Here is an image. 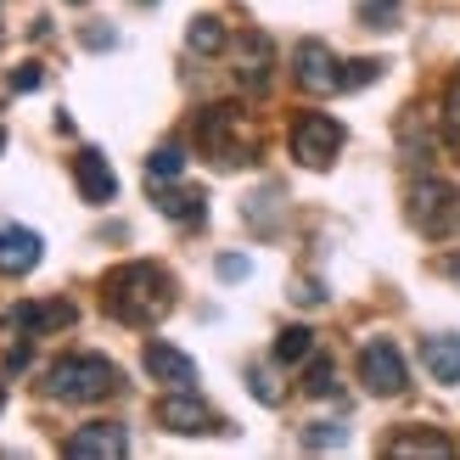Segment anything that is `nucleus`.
<instances>
[{
  "label": "nucleus",
  "instance_id": "obj_1",
  "mask_svg": "<svg viewBox=\"0 0 460 460\" xmlns=\"http://www.w3.org/2000/svg\"><path fill=\"white\" fill-rule=\"evenodd\" d=\"M102 304L119 326H157L174 309V281H169L164 264L135 259V264H119L102 281Z\"/></svg>",
  "mask_w": 460,
  "mask_h": 460
},
{
  "label": "nucleus",
  "instance_id": "obj_2",
  "mask_svg": "<svg viewBox=\"0 0 460 460\" xmlns=\"http://www.w3.org/2000/svg\"><path fill=\"white\" fill-rule=\"evenodd\" d=\"M119 387H124L119 365L102 359V354H62L45 371V399H62V404H102Z\"/></svg>",
  "mask_w": 460,
  "mask_h": 460
},
{
  "label": "nucleus",
  "instance_id": "obj_3",
  "mask_svg": "<svg viewBox=\"0 0 460 460\" xmlns=\"http://www.w3.org/2000/svg\"><path fill=\"white\" fill-rule=\"evenodd\" d=\"M197 146L214 157L219 169H236L252 157V146H259V135H252L247 112L236 102H219V107H202L197 112Z\"/></svg>",
  "mask_w": 460,
  "mask_h": 460
},
{
  "label": "nucleus",
  "instance_id": "obj_4",
  "mask_svg": "<svg viewBox=\"0 0 460 460\" xmlns=\"http://www.w3.org/2000/svg\"><path fill=\"white\" fill-rule=\"evenodd\" d=\"M410 225H416L421 236H455L460 230V186L421 174L416 186H410Z\"/></svg>",
  "mask_w": 460,
  "mask_h": 460
},
{
  "label": "nucleus",
  "instance_id": "obj_5",
  "mask_svg": "<svg viewBox=\"0 0 460 460\" xmlns=\"http://www.w3.org/2000/svg\"><path fill=\"white\" fill-rule=\"evenodd\" d=\"M342 141H349V135H342V124L332 119V112H304V119L292 124V157L304 169H332Z\"/></svg>",
  "mask_w": 460,
  "mask_h": 460
},
{
  "label": "nucleus",
  "instance_id": "obj_6",
  "mask_svg": "<svg viewBox=\"0 0 460 460\" xmlns=\"http://www.w3.org/2000/svg\"><path fill=\"white\" fill-rule=\"evenodd\" d=\"M359 382L371 387L376 399H399L404 387H410V371H404V354L394 349L387 337H371L359 349Z\"/></svg>",
  "mask_w": 460,
  "mask_h": 460
},
{
  "label": "nucleus",
  "instance_id": "obj_7",
  "mask_svg": "<svg viewBox=\"0 0 460 460\" xmlns=\"http://www.w3.org/2000/svg\"><path fill=\"white\" fill-rule=\"evenodd\" d=\"M157 427L180 432V438H202V432H225V416H214L191 387H174L169 399H157Z\"/></svg>",
  "mask_w": 460,
  "mask_h": 460
},
{
  "label": "nucleus",
  "instance_id": "obj_8",
  "mask_svg": "<svg viewBox=\"0 0 460 460\" xmlns=\"http://www.w3.org/2000/svg\"><path fill=\"white\" fill-rule=\"evenodd\" d=\"M292 74H297V84H304L309 96H332V90H342V62L332 57L326 40H297Z\"/></svg>",
  "mask_w": 460,
  "mask_h": 460
},
{
  "label": "nucleus",
  "instance_id": "obj_9",
  "mask_svg": "<svg viewBox=\"0 0 460 460\" xmlns=\"http://www.w3.org/2000/svg\"><path fill=\"white\" fill-rule=\"evenodd\" d=\"M74 326V304L57 297V304H12L6 309V337L12 342H34L40 332H62Z\"/></svg>",
  "mask_w": 460,
  "mask_h": 460
},
{
  "label": "nucleus",
  "instance_id": "obj_10",
  "mask_svg": "<svg viewBox=\"0 0 460 460\" xmlns=\"http://www.w3.org/2000/svg\"><path fill=\"white\" fill-rule=\"evenodd\" d=\"M124 449H129V432L119 421H90L62 444V455H74V460H119Z\"/></svg>",
  "mask_w": 460,
  "mask_h": 460
},
{
  "label": "nucleus",
  "instance_id": "obj_11",
  "mask_svg": "<svg viewBox=\"0 0 460 460\" xmlns=\"http://www.w3.org/2000/svg\"><path fill=\"white\" fill-rule=\"evenodd\" d=\"M236 79H242V90H252V96H264L270 90V67H275V45H270V34L264 29H247L242 34V45H236Z\"/></svg>",
  "mask_w": 460,
  "mask_h": 460
},
{
  "label": "nucleus",
  "instance_id": "obj_12",
  "mask_svg": "<svg viewBox=\"0 0 460 460\" xmlns=\"http://www.w3.org/2000/svg\"><path fill=\"white\" fill-rule=\"evenodd\" d=\"M74 180H79V197L96 202V208H107V202L119 197V174H112V164H107L96 146H84V152L74 157Z\"/></svg>",
  "mask_w": 460,
  "mask_h": 460
},
{
  "label": "nucleus",
  "instance_id": "obj_13",
  "mask_svg": "<svg viewBox=\"0 0 460 460\" xmlns=\"http://www.w3.org/2000/svg\"><path fill=\"white\" fill-rule=\"evenodd\" d=\"M40 252H45L40 230H29V225H0V275H29L40 264Z\"/></svg>",
  "mask_w": 460,
  "mask_h": 460
},
{
  "label": "nucleus",
  "instance_id": "obj_14",
  "mask_svg": "<svg viewBox=\"0 0 460 460\" xmlns=\"http://www.w3.org/2000/svg\"><path fill=\"white\" fill-rule=\"evenodd\" d=\"M146 376L169 387H197V359L169 349V342H146Z\"/></svg>",
  "mask_w": 460,
  "mask_h": 460
},
{
  "label": "nucleus",
  "instance_id": "obj_15",
  "mask_svg": "<svg viewBox=\"0 0 460 460\" xmlns=\"http://www.w3.org/2000/svg\"><path fill=\"white\" fill-rule=\"evenodd\" d=\"M421 365L432 371V382L455 387L460 382V337L455 332H438V337H421Z\"/></svg>",
  "mask_w": 460,
  "mask_h": 460
},
{
  "label": "nucleus",
  "instance_id": "obj_16",
  "mask_svg": "<svg viewBox=\"0 0 460 460\" xmlns=\"http://www.w3.org/2000/svg\"><path fill=\"white\" fill-rule=\"evenodd\" d=\"M157 214H169V219H180V225H202V219H208V197L169 186V191H157Z\"/></svg>",
  "mask_w": 460,
  "mask_h": 460
},
{
  "label": "nucleus",
  "instance_id": "obj_17",
  "mask_svg": "<svg viewBox=\"0 0 460 460\" xmlns=\"http://www.w3.org/2000/svg\"><path fill=\"white\" fill-rule=\"evenodd\" d=\"M387 455H455V444L444 432H394V438H387Z\"/></svg>",
  "mask_w": 460,
  "mask_h": 460
},
{
  "label": "nucleus",
  "instance_id": "obj_18",
  "mask_svg": "<svg viewBox=\"0 0 460 460\" xmlns=\"http://www.w3.org/2000/svg\"><path fill=\"white\" fill-rule=\"evenodd\" d=\"M186 45L197 57H219L225 45H230V34H225V22L219 17H191V29H186Z\"/></svg>",
  "mask_w": 460,
  "mask_h": 460
},
{
  "label": "nucleus",
  "instance_id": "obj_19",
  "mask_svg": "<svg viewBox=\"0 0 460 460\" xmlns=\"http://www.w3.org/2000/svg\"><path fill=\"white\" fill-rule=\"evenodd\" d=\"M309 354H314V332L309 326H287L275 337V365H304Z\"/></svg>",
  "mask_w": 460,
  "mask_h": 460
},
{
  "label": "nucleus",
  "instance_id": "obj_20",
  "mask_svg": "<svg viewBox=\"0 0 460 460\" xmlns=\"http://www.w3.org/2000/svg\"><path fill=\"white\" fill-rule=\"evenodd\" d=\"M180 174H186V152H180V146H157V152L146 157V180H152V186L180 180Z\"/></svg>",
  "mask_w": 460,
  "mask_h": 460
},
{
  "label": "nucleus",
  "instance_id": "obj_21",
  "mask_svg": "<svg viewBox=\"0 0 460 460\" xmlns=\"http://www.w3.org/2000/svg\"><path fill=\"white\" fill-rule=\"evenodd\" d=\"M444 141H449V152L460 157V67H455L449 84H444Z\"/></svg>",
  "mask_w": 460,
  "mask_h": 460
},
{
  "label": "nucleus",
  "instance_id": "obj_22",
  "mask_svg": "<svg viewBox=\"0 0 460 460\" xmlns=\"http://www.w3.org/2000/svg\"><path fill=\"white\" fill-rule=\"evenodd\" d=\"M304 394H309V399H332V394H337V365H332V359L309 354V376H304Z\"/></svg>",
  "mask_w": 460,
  "mask_h": 460
},
{
  "label": "nucleus",
  "instance_id": "obj_23",
  "mask_svg": "<svg viewBox=\"0 0 460 460\" xmlns=\"http://www.w3.org/2000/svg\"><path fill=\"white\" fill-rule=\"evenodd\" d=\"M394 17H399V0H365V6H359L365 29H394Z\"/></svg>",
  "mask_w": 460,
  "mask_h": 460
},
{
  "label": "nucleus",
  "instance_id": "obj_24",
  "mask_svg": "<svg viewBox=\"0 0 460 460\" xmlns=\"http://www.w3.org/2000/svg\"><path fill=\"white\" fill-rule=\"evenodd\" d=\"M342 444V427L337 421H309L304 427V449H337Z\"/></svg>",
  "mask_w": 460,
  "mask_h": 460
},
{
  "label": "nucleus",
  "instance_id": "obj_25",
  "mask_svg": "<svg viewBox=\"0 0 460 460\" xmlns=\"http://www.w3.org/2000/svg\"><path fill=\"white\" fill-rule=\"evenodd\" d=\"M382 74V62L376 57H359V62H349V67H342V90H359V84H371Z\"/></svg>",
  "mask_w": 460,
  "mask_h": 460
},
{
  "label": "nucleus",
  "instance_id": "obj_26",
  "mask_svg": "<svg viewBox=\"0 0 460 460\" xmlns=\"http://www.w3.org/2000/svg\"><path fill=\"white\" fill-rule=\"evenodd\" d=\"M247 387H252V399H259V404H281V387L270 382V371H247Z\"/></svg>",
  "mask_w": 460,
  "mask_h": 460
},
{
  "label": "nucleus",
  "instance_id": "obj_27",
  "mask_svg": "<svg viewBox=\"0 0 460 460\" xmlns=\"http://www.w3.org/2000/svg\"><path fill=\"white\" fill-rule=\"evenodd\" d=\"M40 84H45L40 62H22V67H12V90H40Z\"/></svg>",
  "mask_w": 460,
  "mask_h": 460
},
{
  "label": "nucleus",
  "instance_id": "obj_28",
  "mask_svg": "<svg viewBox=\"0 0 460 460\" xmlns=\"http://www.w3.org/2000/svg\"><path fill=\"white\" fill-rule=\"evenodd\" d=\"M247 270H252V264L242 259V252H225V259H219V275H225V281H242Z\"/></svg>",
  "mask_w": 460,
  "mask_h": 460
},
{
  "label": "nucleus",
  "instance_id": "obj_29",
  "mask_svg": "<svg viewBox=\"0 0 460 460\" xmlns=\"http://www.w3.org/2000/svg\"><path fill=\"white\" fill-rule=\"evenodd\" d=\"M292 297H297V304H326V292H320V281H297V287H292Z\"/></svg>",
  "mask_w": 460,
  "mask_h": 460
},
{
  "label": "nucleus",
  "instance_id": "obj_30",
  "mask_svg": "<svg viewBox=\"0 0 460 460\" xmlns=\"http://www.w3.org/2000/svg\"><path fill=\"white\" fill-rule=\"evenodd\" d=\"M84 45H90V51H107V45H119V34H112V29H84Z\"/></svg>",
  "mask_w": 460,
  "mask_h": 460
},
{
  "label": "nucleus",
  "instance_id": "obj_31",
  "mask_svg": "<svg viewBox=\"0 0 460 460\" xmlns=\"http://www.w3.org/2000/svg\"><path fill=\"white\" fill-rule=\"evenodd\" d=\"M444 275H460V259H444Z\"/></svg>",
  "mask_w": 460,
  "mask_h": 460
},
{
  "label": "nucleus",
  "instance_id": "obj_32",
  "mask_svg": "<svg viewBox=\"0 0 460 460\" xmlns=\"http://www.w3.org/2000/svg\"><path fill=\"white\" fill-rule=\"evenodd\" d=\"M0 152H6V129H0Z\"/></svg>",
  "mask_w": 460,
  "mask_h": 460
},
{
  "label": "nucleus",
  "instance_id": "obj_33",
  "mask_svg": "<svg viewBox=\"0 0 460 460\" xmlns=\"http://www.w3.org/2000/svg\"><path fill=\"white\" fill-rule=\"evenodd\" d=\"M0 404H6V387H0Z\"/></svg>",
  "mask_w": 460,
  "mask_h": 460
}]
</instances>
